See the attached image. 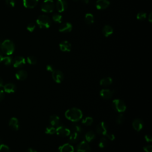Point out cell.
Wrapping results in <instances>:
<instances>
[{"mask_svg":"<svg viewBox=\"0 0 152 152\" xmlns=\"http://www.w3.org/2000/svg\"><path fill=\"white\" fill-rule=\"evenodd\" d=\"M65 116L69 120L73 122H76L82 118L83 112L79 108H72L65 111Z\"/></svg>","mask_w":152,"mask_h":152,"instance_id":"6da1fadb","label":"cell"},{"mask_svg":"<svg viewBox=\"0 0 152 152\" xmlns=\"http://www.w3.org/2000/svg\"><path fill=\"white\" fill-rule=\"evenodd\" d=\"M1 50L4 54L10 55L13 54L14 51L15 45L11 40H5L1 44Z\"/></svg>","mask_w":152,"mask_h":152,"instance_id":"7a4b0ae2","label":"cell"},{"mask_svg":"<svg viewBox=\"0 0 152 152\" xmlns=\"http://www.w3.org/2000/svg\"><path fill=\"white\" fill-rule=\"evenodd\" d=\"M36 23L40 29H48L51 25V20L46 15H40L36 20Z\"/></svg>","mask_w":152,"mask_h":152,"instance_id":"3957f363","label":"cell"},{"mask_svg":"<svg viewBox=\"0 0 152 152\" xmlns=\"http://www.w3.org/2000/svg\"><path fill=\"white\" fill-rule=\"evenodd\" d=\"M112 107L115 110L120 113L124 112L126 111V106L123 100L121 99H114L112 101Z\"/></svg>","mask_w":152,"mask_h":152,"instance_id":"277c9868","label":"cell"},{"mask_svg":"<svg viewBox=\"0 0 152 152\" xmlns=\"http://www.w3.org/2000/svg\"><path fill=\"white\" fill-rule=\"evenodd\" d=\"M55 9V3L53 0H45L41 5V10L45 13H52Z\"/></svg>","mask_w":152,"mask_h":152,"instance_id":"5b68a950","label":"cell"},{"mask_svg":"<svg viewBox=\"0 0 152 152\" xmlns=\"http://www.w3.org/2000/svg\"><path fill=\"white\" fill-rule=\"evenodd\" d=\"M56 134L60 136L67 137L70 136L71 130L64 125H58L56 128Z\"/></svg>","mask_w":152,"mask_h":152,"instance_id":"8992f818","label":"cell"},{"mask_svg":"<svg viewBox=\"0 0 152 152\" xmlns=\"http://www.w3.org/2000/svg\"><path fill=\"white\" fill-rule=\"evenodd\" d=\"M76 152H91V148L87 141H82L77 146Z\"/></svg>","mask_w":152,"mask_h":152,"instance_id":"52a82bcc","label":"cell"},{"mask_svg":"<svg viewBox=\"0 0 152 152\" xmlns=\"http://www.w3.org/2000/svg\"><path fill=\"white\" fill-rule=\"evenodd\" d=\"M52 77L54 81L56 83H61L64 78L63 73L60 70H56L52 73Z\"/></svg>","mask_w":152,"mask_h":152,"instance_id":"ba28073f","label":"cell"},{"mask_svg":"<svg viewBox=\"0 0 152 152\" xmlns=\"http://www.w3.org/2000/svg\"><path fill=\"white\" fill-rule=\"evenodd\" d=\"M96 132L99 134L105 136L106 134L108 132V127L105 122L102 121L99 123L96 127Z\"/></svg>","mask_w":152,"mask_h":152,"instance_id":"9c48e42d","label":"cell"},{"mask_svg":"<svg viewBox=\"0 0 152 152\" xmlns=\"http://www.w3.org/2000/svg\"><path fill=\"white\" fill-rule=\"evenodd\" d=\"M12 64L15 68H20L26 64V60L23 56H17L13 60Z\"/></svg>","mask_w":152,"mask_h":152,"instance_id":"30bf717a","label":"cell"},{"mask_svg":"<svg viewBox=\"0 0 152 152\" xmlns=\"http://www.w3.org/2000/svg\"><path fill=\"white\" fill-rule=\"evenodd\" d=\"M109 5H110V2L109 0H98L96 2V7L98 10L106 9Z\"/></svg>","mask_w":152,"mask_h":152,"instance_id":"8fae6325","label":"cell"},{"mask_svg":"<svg viewBox=\"0 0 152 152\" xmlns=\"http://www.w3.org/2000/svg\"><path fill=\"white\" fill-rule=\"evenodd\" d=\"M114 94V91L107 89H102L100 91V95L103 99L108 100L111 99Z\"/></svg>","mask_w":152,"mask_h":152,"instance_id":"7c38bea8","label":"cell"},{"mask_svg":"<svg viewBox=\"0 0 152 152\" xmlns=\"http://www.w3.org/2000/svg\"><path fill=\"white\" fill-rule=\"evenodd\" d=\"M144 126V123L142 120L140 118H136L132 122V127L136 131H140L142 130Z\"/></svg>","mask_w":152,"mask_h":152,"instance_id":"4fadbf2b","label":"cell"},{"mask_svg":"<svg viewBox=\"0 0 152 152\" xmlns=\"http://www.w3.org/2000/svg\"><path fill=\"white\" fill-rule=\"evenodd\" d=\"M60 49L63 52H70L71 50V44L69 41L64 40L59 45Z\"/></svg>","mask_w":152,"mask_h":152,"instance_id":"5bb4252c","label":"cell"},{"mask_svg":"<svg viewBox=\"0 0 152 152\" xmlns=\"http://www.w3.org/2000/svg\"><path fill=\"white\" fill-rule=\"evenodd\" d=\"M67 2L65 0H58L56 2V8L58 12L62 13L67 8Z\"/></svg>","mask_w":152,"mask_h":152,"instance_id":"9a60e30c","label":"cell"},{"mask_svg":"<svg viewBox=\"0 0 152 152\" xmlns=\"http://www.w3.org/2000/svg\"><path fill=\"white\" fill-rule=\"evenodd\" d=\"M72 24L69 22H67L61 25L59 28V32L61 33H69L72 30Z\"/></svg>","mask_w":152,"mask_h":152,"instance_id":"2e32d148","label":"cell"},{"mask_svg":"<svg viewBox=\"0 0 152 152\" xmlns=\"http://www.w3.org/2000/svg\"><path fill=\"white\" fill-rule=\"evenodd\" d=\"M4 91V92L7 93H13L16 91L17 87L13 83H7L3 86Z\"/></svg>","mask_w":152,"mask_h":152,"instance_id":"e0dca14e","label":"cell"},{"mask_svg":"<svg viewBox=\"0 0 152 152\" xmlns=\"http://www.w3.org/2000/svg\"><path fill=\"white\" fill-rule=\"evenodd\" d=\"M74 147L69 144V143H65L59 147V152H74Z\"/></svg>","mask_w":152,"mask_h":152,"instance_id":"ac0fdd59","label":"cell"},{"mask_svg":"<svg viewBox=\"0 0 152 152\" xmlns=\"http://www.w3.org/2000/svg\"><path fill=\"white\" fill-rule=\"evenodd\" d=\"M39 0H23V5L27 8H35L38 3Z\"/></svg>","mask_w":152,"mask_h":152,"instance_id":"d6986e66","label":"cell"},{"mask_svg":"<svg viewBox=\"0 0 152 152\" xmlns=\"http://www.w3.org/2000/svg\"><path fill=\"white\" fill-rule=\"evenodd\" d=\"M9 126L14 131H17L19 129V122L17 118L15 117L11 118L9 121Z\"/></svg>","mask_w":152,"mask_h":152,"instance_id":"ffe728a7","label":"cell"},{"mask_svg":"<svg viewBox=\"0 0 152 152\" xmlns=\"http://www.w3.org/2000/svg\"><path fill=\"white\" fill-rule=\"evenodd\" d=\"M27 77H28V73L24 70H19L17 72L15 73L16 79L19 80H20V81L26 80Z\"/></svg>","mask_w":152,"mask_h":152,"instance_id":"44dd1931","label":"cell"},{"mask_svg":"<svg viewBox=\"0 0 152 152\" xmlns=\"http://www.w3.org/2000/svg\"><path fill=\"white\" fill-rule=\"evenodd\" d=\"M60 122V118L56 115H52L50 116L49 122L50 125L53 126H58Z\"/></svg>","mask_w":152,"mask_h":152,"instance_id":"7402d4cb","label":"cell"},{"mask_svg":"<svg viewBox=\"0 0 152 152\" xmlns=\"http://www.w3.org/2000/svg\"><path fill=\"white\" fill-rule=\"evenodd\" d=\"M113 32H114L113 28H112L111 26H109V25H106V26H105L102 29V33L105 37H108L109 36H111V35H112Z\"/></svg>","mask_w":152,"mask_h":152,"instance_id":"603a6c76","label":"cell"},{"mask_svg":"<svg viewBox=\"0 0 152 152\" xmlns=\"http://www.w3.org/2000/svg\"><path fill=\"white\" fill-rule=\"evenodd\" d=\"M112 82H113V80L111 77H106L100 80V84L102 86L106 87V86H109V85H111V84L112 83Z\"/></svg>","mask_w":152,"mask_h":152,"instance_id":"cb8c5ba5","label":"cell"},{"mask_svg":"<svg viewBox=\"0 0 152 152\" xmlns=\"http://www.w3.org/2000/svg\"><path fill=\"white\" fill-rule=\"evenodd\" d=\"M95 137L96 136L95 132L93 131H89L86 132L85 136H84V140H85L84 141H87V143L91 142L95 139Z\"/></svg>","mask_w":152,"mask_h":152,"instance_id":"d4e9b609","label":"cell"},{"mask_svg":"<svg viewBox=\"0 0 152 152\" xmlns=\"http://www.w3.org/2000/svg\"><path fill=\"white\" fill-rule=\"evenodd\" d=\"M73 132H76L78 134H80L83 131V128L82 126L77 123H74L71 126V130Z\"/></svg>","mask_w":152,"mask_h":152,"instance_id":"484cf974","label":"cell"},{"mask_svg":"<svg viewBox=\"0 0 152 152\" xmlns=\"http://www.w3.org/2000/svg\"><path fill=\"white\" fill-rule=\"evenodd\" d=\"M80 139V134L76 132H72V134H70L69 140L72 143H77Z\"/></svg>","mask_w":152,"mask_h":152,"instance_id":"4316f807","label":"cell"},{"mask_svg":"<svg viewBox=\"0 0 152 152\" xmlns=\"http://www.w3.org/2000/svg\"><path fill=\"white\" fill-rule=\"evenodd\" d=\"M85 21L88 24H92L94 23V16L91 13H87L85 15Z\"/></svg>","mask_w":152,"mask_h":152,"instance_id":"83f0119b","label":"cell"},{"mask_svg":"<svg viewBox=\"0 0 152 152\" xmlns=\"http://www.w3.org/2000/svg\"><path fill=\"white\" fill-rule=\"evenodd\" d=\"M93 122V119L90 116H87L82 120V124L86 126H90Z\"/></svg>","mask_w":152,"mask_h":152,"instance_id":"f1b7e54d","label":"cell"},{"mask_svg":"<svg viewBox=\"0 0 152 152\" xmlns=\"http://www.w3.org/2000/svg\"><path fill=\"white\" fill-rule=\"evenodd\" d=\"M45 133L47 134H50L52 135L56 133V128H55V126H53L52 125L47 126L45 131Z\"/></svg>","mask_w":152,"mask_h":152,"instance_id":"f546056e","label":"cell"},{"mask_svg":"<svg viewBox=\"0 0 152 152\" xmlns=\"http://www.w3.org/2000/svg\"><path fill=\"white\" fill-rule=\"evenodd\" d=\"M3 62L5 65H7V66L10 65L13 63V58L9 55H8L7 56H4Z\"/></svg>","mask_w":152,"mask_h":152,"instance_id":"4dcf8cb0","label":"cell"},{"mask_svg":"<svg viewBox=\"0 0 152 152\" xmlns=\"http://www.w3.org/2000/svg\"><path fill=\"white\" fill-rule=\"evenodd\" d=\"M107 143H108V140L105 137H102L101 139L100 140L99 142V147L100 148H104L107 145Z\"/></svg>","mask_w":152,"mask_h":152,"instance_id":"1f68e13d","label":"cell"},{"mask_svg":"<svg viewBox=\"0 0 152 152\" xmlns=\"http://www.w3.org/2000/svg\"><path fill=\"white\" fill-rule=\"evenodd\" d=\"M62 19H63L62 15L59 14H54L52 15V20L56 23H61L62 22Z\"/></svg>","mask_w":152,"mask_h":152,"instance_id":"d6a6232c","label":"cell"},{"mask_svg":"<svg viewBox=\"0 0 152 152\" xmlns=\"http://www.w3.org/2000/svg\"><path fill=\"white\" fill-rule=\"evenodd\" d=\"M27 61L30 65H35L37 63V58L35 56H30L28 57Z\"/></svg>","mask_w":152,"mask_h":152,"instance_id":"836d02e7","label":"cell"},{"mask_svg":"<svg viewBox=\"0 0 152 152\" xmlns=\"http://www.w3.org/2000/svg\"><path fill=\"white\" fill-rule=\"evenodd\" d=\"M147 14L145 12H140L137 14V19L139 20H144L146 19Z\"/></svg>","mask_w":152,"mask_h":152,"instance_id":"e575fe53","label":"cell"},{"mask_svg":"<svg viewBox=\"0 0 152 152\" xmlns=\"http://www.w3.org/2000/svg\"><path fill=\"white\" fill-rule=\"evenodd\" d=\"M116 123L118 124H121L124 122V116L123 114H120L119 115H118L116 118Z\"/></svg>","mask_w":152,"mask_h":152,"instance_id":"d590c367","label":"cell"},{"mask_svg":"<svg viewBox=\"0 0 152 152\" xmlns=\"http://www.w3.org/2000/svg\"><path fill=\"white\" fill-rule=\"evenodd\" d=\"M0 152H10V148L5 145H0Z\"/></svg>","mask_w":152,"mask_h":152,"instance_id":"8d00e7d4","label":"cell"},{"mask_svg":"<svg viewBox=\"0 0 152 152\" xmlns=\"http://www.w3.org/2000/svg\"><path fill=\"white\" fill-rule=\"evenodd\" d=\"M6 4L11 8H13L15 5V0H5Z\"/></svg>","mask_w":152,"mask_h":152,"instance_id":"74e56055","label":"cell"},{"mask_svg":"<svg viewBox=\"0 0 152 152\" xmlns=\"http://www.w3.org/2000/svg\"><path fill=\"white\" fill-rule=\"evenodd\" d=\"M35 28H36V26H35V24L34 23H30L28 25V26H27V30L30 32H32L34 31V30L35 29Z\"/></svg>","mask_w":152,"mask_h":152,"instance_id":"f35d334b","label":"cell"},{"mask_svg":"<svg viewBox=\"0 0 152 152\" xmlns=\"http://www.w3.org/2000/svg\"><path fill=\"white\" fill-rule=\"evenodd\" d=\"M105 136L107 137V138L108 139H109L111 141H114L115 139V135L114 134H112V133L107 132Z\"/></svg>","mask_w":152,"mask_h":152,"instance_id":"ab89813d","label":"cell"},{"mask_svg":"<svg viewBox=\"0 0 152 152\" xmlns=\"http://www.w3.org/2000/svg\"><path fill=\"white\" fill-rule=\"evenodd\" d=\"M46 69L47 71H48L49 72H51V73H52L55 70L54 66L53 65H52V64L48 65L46 66Z\"/></svg>","mask_w":152,"mask_h":152,"instance_id":"60d3db41","label":"cell"},{"mask_svg":"<svg viewBox=\"0 0 152 152\" xmlns=\"http://www.w3.org/2000/svg\"><path fill=\"white\" fill-rule=\"evenodd\" d=\"M143 150L145 152H152V146L149 145L143 147Z\"/></svg>","mask_w":152,"mask_h":152,"instance_id":"b9f144b4","label":"cell"},{"mask_svg":"<svg viewBox=\"0 0 152 152\" xmlns=\"http://www.w3.org/2000/svg\"><path fill=\"white\" fill-rule=\"evenodd\" d=\"M5 98V92L3 90H0V102L2 101Z\"/></svg>","mask_w":152,"mask_h":152,"instance_id":"7bdbcfd3","label":"cell"},{"mask_svg":"<svg viewBox=\"0 0 152 152\" xmlns=\"http://www.w3.org/2000/svg\"><path fill=\"white\" fill-rule=\"evenodd\" d=\"M145 139L147 142H151L152 141V137L150 135H146Z\"/></svg>","mask_w":152,"mask_h":152,"instance_id":"ee69618b","label":"cell"},{"mask_svg":"<svg viewBox=\"0 0 152 152\" xmlns=\"http://www.w3.org/2000/svg\"><path fill=\"white\" fill-rule=\"evenodd\" d=\"M26 152H38L35 149H32V148H29L26 150Z\"/></svg>","mask_w":152,"mask_h":152,"instance_id":"f6af8a7d","label":"cell"},{"mask_svg":"<svg viewBox=\"0 0 152 152\" xmlns=\"http://www.w3.org/2000/svg\"><path fill=\"white\" fill-rule=\"evenodd\" d=\"M3 86H4V81L2 80V79L0 77V87H3Z\"/></svg>","mask_w":152,"mask_h":152,"instance_id":"bcb514c9","label":"cell"},{"mask_svg":"<svg viewBox=\"0 0 152 152\" xmlns=\"http://www.w3.org/2000/svg\"><path fill=\"white\" fill-rule=\"evenodd\" d=\"M81 1L84 4H87L89 3V0H81Z\"/></svg>","mask_w":152,"mask_h":152,"instance_id":"7dc6e473","label":"cell"},{"mask_svg":"<svg viewBox=\"0 0 152 152\" xmlns=\"http://www.w3.org/2000/svg\"><path fill=\"white\" fill-rule=\"evenodd\" d=\"M3 58H4V56L3 55V54L1 52H0V63L3 62Z\"/></svg>","mask_w":152,"mask_h":152,"instance_id":"c3c4849f","label":"cell"},{"mask_svg":"<svg viewBox=\"0 0 152 152\" xmlns=\"http://www.w3.org/2000/svg\"><path fill=\"white\" fill-rule=\"evenodd\" d=\"M149 21L150 22H151V21H152V14H151V13H150L149 15Z\"/></svg>","mask_w":152,"mask_h":152,"instance_id":"681fc988","label":"cell"},{"mask_svg":"<svg viewBox=\"0 0 152 152\" xmlns=\"http://www.w3.org/2000/svg\"><path fill=\"white\" fill-rule=\"evenodd\" d=\"M1 44L0 43V49H1Z\"/></svg>","mask_w":152,"mask_h":152,"instance_id":"f907efd6","label":"cell"},{"mask_svg":"<svg viewBox=\"0 0 152 152\" xmlns=\"http://www.w3.org/2000/svg\"><path fill=\"white\" fill-rule=\"evenodd\" d=\"M73 1H79V0H73Z\"/></svg>","mask_w":152,"mask_h":152,"instance_id":"816d5d0a","label":"cell"},{"mask_svg":"<svg viewBox=\"0 0 152 152\" xmlns=\"http://www.w3.org/2000/svg\"><path fill=\"white\" fill-rule=\"evenodd\" d=\"M0 143H1V140H0Z\"/></svg>","mask_w":152,"mask_h":152,"instance_id":"f5cc1de1","label":"cell"}]
</instances>
